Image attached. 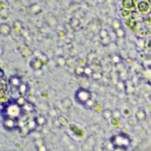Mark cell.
Listing matches in <instances>:
<instances>
[{
    "instance_id": "6da1fadb",
    "label": "cell",
    "mask_w": 151,
    "mask_h": 151,
    "mask_svg": "<svg viewBox=\"0 0 151 151\" xmlns=\"http://www.w3.org/2000/svg\"><path fill=\"white\" fill-rule=\"evenodd\" d=\"M74 98L79 104L85 106L87 102L92 99V92L85 88H79L75 92Z\"/></svg>"
},
{
    "instance_id": "7a4b0ae2",
    "label": "cell",
    "mask_w": 151,
    "mask_h": 151,
    "mask_svg": "<svg viewBox=\"0 0 151 151\" xmlns=\"http://www.w3.org/2000/svg\"><path fill=\"white\" fill-rule=\"evenodd\" d=\"M111 140L116 148H126L129 146V144H130L129 137L126 134H122V133L115 135L114 137H112Z\"/></svg>"
},
{
    "instance_id": "3957f363",
    "label": "cell",
    "mask_w": 151,
    "mask_h": 151,
    "mask_svg": "<svg viewBox=\"0 0 151 151\" xmlns=\"http://www.w3.org/2000/svg\"><path fill=\"white\" fill-rule=\"evenodd\" d=\"M137 8H138V10L141 15H148V12L150 11V5L148 4V1H145V0L139 1Z\"/></svg>"
},
{
    "instance_id": "277c9868",
    "label": "cell",
    "mask_w": 151,
    "mask_h": 151,
    "mask_svg": "<svg viewBox=\"0 0 151 151\" xmlns=\"http://www.w3.org/2000/svg\"><path fill=\"white\" fill-rule=\"evenodd\" d=\"M44 61L37 58V57H35L33 59L31 60L30 61V67L32 68L33 70H35V71H38L40 69H42V67L44 66Z\"/></svg>"
},
{
    "instance_id": "5b68a950",
    "label": "cell",
    "mask_w": 151,
    "mask_h": 151,
    "mask_svg": "<svg viewBox=\"0 0 151 151\" xmlns=\"http://www.w3.org/2000/svg\"><path fill=\"white\" fill-rule=\"evenodd\" d=\"M4 126L6 128H15L18 126V122L12 117H8L4 120Z\"/></svg>"
},
{
    "instance_id": "8992f818",
    "label": "cell",
    "mask_w": 151,
    "mask_h": 151,
    "mask_svg": "<svg viewBox=\"0 0 151 151\" xmlns=\"http://www.w3.org/2000/svg\"><path fill=\"white\" fill-rule=\"evenodd\" d=\"M9 83L12 87L16 88L18 90V88L20 87V85H21L23 82H22L21 78H20L18 75H13V76L10 77V79H9Z\"/></svg>"
},
{
    "instance_id": "52a82bcc",
    "label": "cell",
    "mask_w": 151,
    "mask_h": 151,
    "mask_svg": "<svg viewBox=\"0 0 151 151\" xmlns=\"http://www.w3.org/2000/svg\"><path fill=\"white\" fill-rule=\"evenodd\" d=\"M8 114L10 116H12V118H14V117H17L19 116L20 114H21V108H20L19 106H10L8 108Z\"/></svg>"
},
{
    "instance_id": "ba28073f",
    "label": "cell",
    "mask_w": 151,
    "mask_h": 151,
    "mask_svg": "<svg viewBox=\"0 0 151 151\" xmlns=\"http://www.w3.org/2000/svg\"><path fill=\"white\" fill-rule=\"evenodd\" d=\"M135 117H136L137 120L144 121V120H146V119H147V112L144 111L143 109H139L138 111H137L136 114H135Z\"/></svg>"
},
{
    "instance_id": "9c48e42d",
    "label": "cell",
    "mask_w": 151,
    "mask_h": 151,
    "mask_svg": "<svg viewBox=\"0 0 151 151\" xmlns=\"http://www.w3.org/2000/svg\"><path fill=\"white\" fill-rule=\"evenodd\" d=\"M12 30L11 25L8 24H1V27H0V31H1L2 36H9Z\"/></svg>"
},
{
    "instance_id": "30bf717a",
    "label": "cell",
    "mask_w": 151,
    "mask_h": 151,
    "mask_svg": "<svg viewBox=\"0 0 151 151\" xmlns=\"http://www.w3.org/2000/svg\"><path fill=\"white\" fill-rule=\"evenodd\" d=\"M123 8L126 9H134L136 6V1H133V0H123L121 2Z\"/></svg>"
},
{
    "instance_id": "8fae6325",
    "label": "cell",
    "mask_w": 151,
    "mask_h": 151,
    "mask_svg": "<svg viewBox=\"0 0 151 151\" xmlns=\"http://www.w3.org/2000/svg\"><path fill=\"white\" fill-rule=\"evenodd\" d=\"M16 105L19 106L20 108H24L27 103H28V101H27V100L25 99V96H21V95H20L19 97L16 99Z\"/></svg>"
},
{
    "instance_id": "7c38bea8",
    "label": "cell",
    "mask_w": 151,
    "mask_h": 151,
    "mask_svg": "<svg viewBox=\"0 0 151 151\" xmlns=\"http://www.w3.org/2000/svg\"><path fill=\"white\" fill-rule=\"evenodd\" d=\"M101 113H102V117H103L106 120H109L113 118V112L111 109H104Z\"/></svg>"
},
{
    "instance_id": "4fadbf2b",
    "label": "cell",
    "mask_w": 151,
    "mask_h": 151,
    "mask_svg": "<svg viewBox=\"0 0 151 151\" xmlns=\"http://www.w3.org/2000/svg\"><path fill=\"white\" fill-rule=\"evenodd\" d=\"M111 27H112L113 31H116V30L121 28V27H122L121 21H120L119 18H114L112 20V22H111Z\"/></svg>"
},
{
    "instance_id": "5bb4252c",
    "label": "cell",
    "mask_w": 151,
    "mask_h": 151,
    "mask_svg": "<svg viewBox=\"0 0 151 151\" xmlns=\"http://www.w3.org/2000/svg\"><path fill=\"white\" fill-rule=\"evenodd\" d=\"M35 121L36 122L37 126H43L46 123V119L44 115H38L35 118Z\"/></svg>"
},
{
    "instance_id": "9a60e30c",
    "label": "cell",
    "mask_w": 151,
    "mask_h": 151,
    "mask_svg": "<svg viewBox=\"0 0 151 151\" xmlns=\"http://www.w3.org/2000/svg\"><path fill=\"white\" fill-rule=\"evenodd\" d=\"M28 90H29V88H28V85H27L26 83H22L21 85H20V87L18 88V92H19V93L21 96L25 95L27 92H28Z\"/></svg>"
},
{
    "instance_id": "2e32d148",
    "label": "cell",
    "mask_w": 151,
    "mask_h": 151,
    "mask_svg": "<svg viewBox=\"0 0 151 151\" xmlns=\"http://www.w3.org/2000/svg\"><path fill=\"white\" fill-rule=\"evenodd\" d=\"M114 33L116 35V36L121 39V38H124L125 36H126V32H125V29L123 28V27H121V28L118 29V30H116L114 31Z\"/></svg>"
},
{
    "instance_id": "e0dca14e",
    "label": "cell",
    "mask_w": 151,
    "mask_h": 151,
    "mask_svg": "<svg viewBox=\"0 0 151 151\" xmlns=\"http://www.w3.org/2000/svg\"><path fill=\"white\" fill-rule=\"evenodd\" d=\"M61 104L66 109H69V108H72V101L71 100L70 98H64L61 100Z\"/></svg>"
},
{
    "instance_id": "ac0fdd59",
    "label": "cell",
    "mask_w": 151,
    "mask_h": 151,
    "mask_svg": "<svg viewBox=\"0 0 151 151\" xmlns=\"http://www.w3.org/2000/svg\"><path fill=\"white\" fill-rule=\"evenodd\" d=\"M137 22L138 21H135L133 18H127L125 20V25H127V27H129V28H134L137 25Z\"/></svg>"
},
{
    "instance_id": "d6986e66",
    "label": "cell",
    "mask_w": 151,
    "mask_h": 151,
    "mask_svg": "<svg viewBox=\"0 0 151 151\" xmlns=\"http://www.w3.org/2000/svg\"><path fill=\"white\" fill-rule=\"evenodd\" d=\"M93 72H94V71L90 65H85L84 66V76L92 77V75Z\"/></svg>"
},
{
    "instance_id": "ffe728a7",
    "label": "cell",
    "mask_w": 151,
    "mask_h": 151,
    "mask_svg": "<svg viewBox=\"0 0 151 151\" xmlns=\"http://www.w3.org/2000/svg\"><path fill=\"white\" fill-rule=\"evenodd\" d=\"M57 121L60 123V124L61 125V126H67L68 125V123H69V122H68V120L65 118V117L64 116H58L57 117Z\"/></svg>"
},
{
    "instance_id": "44dd1931",
    "label": "cell",
    "mask_w": 151,
    "mask_h": 151,
    "mask_svg": "<svg viewBox=\"0 0 151 151\" xmlns=\"http://www.w3.org/2000/svg\"><path fill=\"white\" fill-rule=\"evenodd\" d=\"M70 25L73 28H76V27H79L80 25H81V21L79 18H76V17H73L71 19V22H70Z\"/></svg>"
},
{
    "instance_id": "7402d4cb",
    "label": "cell",
    "mask_w": 151,
    "mask_h": 151,
    "mask_svg": "<svg viewBox=\"0 0 151 151\" xmlns=\"http://www.w3.org/2000/svg\"><path fill=\"white\" fill-rule=\"evenodd\" d=\"M75 74L77 76H84V66H77L75 68Z\"/></svg>"
},
{
    "instance_id": "603a6c76",
    "label": "cell",
    "mask_w": 151,
    "mask_h": 151,
    "mask_svg": "<svg viewBox=\"0 0 151 151\" xmlns=\"http://www.w3.org/2000/svg\"><path fill=\"white\" fill-rule=\"evenodd\" d=\"M131 11L128 10V9H126V8H122L120 10V15L122 17H124V18H127V17H129V16H131Z\"/></svg>"
},
{
    "instance_id": "cb8c5ba5",
    "label": "cell",
    "mask_w": 151,
    "mask_h": 151,
    "mask_svg": "<svg viewBox=\"0 0 151 151\" xmlns=\"http://www.w3.org/2000/svg\"><path fill=\"white\" fill-rule=\"evenodd\" d=\"M99 36H100V38L101 40H102V39H104V38H106V37H108V36H109L108 30L105 29V28H101V29L100 30V32H99Z\"/></svg>"
},
{
    "instance_id": "d4e9b609",
    "label": "cell",
    "mask_w": 151,
    "mask_h": 151,
    "mask_svg": "<svg viewBox=\"0 0 151 151\" xmlns=\"http://www.w3.org/2000/svg\"><path fill=\"white\" fill-rule=\"evenodd\" d=\"M102 76H103V74H102L101 72H99V71H94V72L92 73V78L95 81L97 80H100L102 78Z\"/></svg>"
},
{
    "instance_id": "484cf974",
    "label": "cell",
    "mask_w": 151,
    "mask_h": 151,
    "mask_svg": "<svg viewBox=\"0 0 151 151\" xmlns=\"http://www.w3.org/2000/svg\"><path fill=\"white\" fill-rule=\"evenodd\" d=\"M36 127H37V124H36V122L35 121V120L29 121V122L26 124V128H28V129L30 130V131H32L33 129H35Z\"/></svg>"
},
{
    "instance_id": "4316f807",
    "label": "cell",
    "mask_w": 151,
    "mask_h": 151,
    "mask_svg": "<svg viewBox=\"0 0 151 151\" xmlns=\"http://www.w3.org/2000/svg\"><path fill=\"white\" fill-rule=\"evenodd\" d=\"M109 124H111V126H113V127H117V126H119L120 125V119H118V118H113L112 119H111L109 120Z\"/></svg>"
},
{
    "instance_id": "83f0119b",
    "label": "cell",
    "mask_w": 151,
    "mask_h": 151,
    "mask_svg": "<svg viewBox=\"0 0 151 151\" xmlns=\"http://www.w3.org/2000/svg\"><path fill=\"white\" fill-rule=\"evenodd\" d=\"M122 114H123V116L125 117V118H128V119H129L130 117L132 116V112H131V111H130L128 108H125L124 109H123Z\"/></svg>"
},
{
    "instance_id": "f1b7e54d",
    "label": "cell",
    "mask_w": 151,
    "mask_h": 151,
    "mask_svg": "<svg viewBox=\"0 0 151 151\" xmlns=\"http://www.w3.org/2000/svg\"><path fill=\"white\" fill-rule=\"evenodd\" d=\"M56 63L60 66H64L65 64H66V59L64 56H58L57 59H56Z\"/></svg>"
},
{
    "instance_id": "f546056e",
    "label": "cell",
    "mask_w": 151,
    "mask_h": 151,
    "mask_svg": "<svg viewBox=\"0 0 151 151\" xmlns=\"http://www.w3.org/2000/svg\"><path fill=\"white\" fill-rule=\"evenodd\" d=\"M96 103H97V102H96V100H95L94 99L92 98V99L85 104V106H86L88 109H93V107H94V105H95Z\"/></svg>"
},
{
    "instance_id": "4dcf8cb0",
    "label": "cell",
    "mask_w": 151,
    "mask_h": 151,
    "mask_svg": "<svg viewBox=\"0 0 151 151\" xmlns=\"http://www.w3.org/2000/svg\"><path fill=\"white\" fill-rule=\"evenodd\" d=\"M111 43V36H108V37L101 40V44L103 46H108Z\"/></svg>"
},
{
    "instance_id": "1f68e13d",
    "label": "cell",
    "mask_w": 151,
    "mask_h": 151,
    "mask_svg": "<svg viewBox=\"0 0 151 151\" xmlns=\"http://www.w3.org/2000/svg\"><path fill=\"white\" fill-rule=\"evenodd\" d=\"M70 128H71V129L72 130V131L75 133V134H77V135H81V133H82V130L81 129H80L79 128H77L75 125H70Z\"/></svg>"
},
{
    "instance_id": "d6a6232c",
    "label": "cell",
    "mask_w": 151,
    "mask_h": 151,
    "mask_svg": "<svg viewBox=\"0 0 151 151\" xmlns=\"http://www.w3.org/2000/svg\"><path fill=\"white\" fill-rule=\"evenodd\" d=\"M138 33H139V35H140L142 36H146L148 35V31L146 27H141V28L138 31Z\"/></svg>"
},
{
    "instance_id": "836d02e7",
    "label": "cell",
    "mask_w": 151,
    "mask_h": 151,
    "mask_svg": "<svg viewBox=\"0 0 151 151\" xmlns=\"http://www.w3.org/2000/svg\"><path fill=\"white\" fill-rule=\"evenodd\" d=\"M112 112H113V117H114V118H118V119L120 118V116H121V114H122V112L120 111V109H113Z\"/></svg>"
},
{
    "instance_id": "e575fe53",
    "label": "cell",
    "mask_w": 151,
    "mask_h": 151,
    "mask_svg": "<svg viewBox=\"0 0 151 151\" xmlns=\"http://www.w3.org/2000/svg\"><path fill=\"white\" fill-rule=\"evenodd\" d=\"M24 109H25V111H33V104L31 103V102H29L28 101V103H27L24 108H23Z\"/></svg>"
},
{
    "instance_id": "d590c367",
    "label": "cell",
    "mask_w": 151,
    "mask_h": 151,
    "mask_svg": "<svg viewBox=\"0 0 151 151\" xmlns=\"http://www.w3.org/2000/svg\"><path fill=\"white\" fill-rule=\"evenodd\" d=\"M93 111H95L96 112H102V111H103V109H102L101 108H100V104H98V103H96L95 105H94V107H93Z\"/></svg>"
},
{
    "instance_id": "8d00e7d4",
    "label": "cell",
    "mask_w": 151,
    "mask_h": 151,
    "mask_svg": "<svg viewBox=\"0 0 151 151\" xmlns=\"http://www.w3.org/2000/svg\"><path fill=\"white\" fill-rule=\"evenodd\" d=\"M112 61H114V64H120V61H121V58L120 55H114L112 57Z\"/></svg>"
},
{
    "instance_id": "74e56055",
    "label": "cell",
    "mask_w": 151,
    "mask_h": 151,
    "mask_svg": "<svg viewBox=\"0 0 151 151\" xmlns=\"http://www.w3.org/2000/svg\"><path fill=\"white\" fill-rule=\"evenodd\" d=\"M131 16H132V17H133V19L135 20V21H137V19H138L139 17V13H138L137 11H132V13H131Z\"/></svg>"
},
{
    "instance_id": "f35d334b",
    "label": "cell",
    "mask_w": 151,
    "mask_h": 151,
    "mask_svg": "<svg viewBox=\"0 0 151 151\" xmlns=\"http://www.w3.org/2000/svg\"><path fill=\"white\" fill-rule=\"evenodd\" d=\"M56 114H57V112H56V111L54 109H52L51 111H49V116L53 117H53H56L57 116Z\"/></svg>"
},
{
    "instance_id": "ab89813d",
    "label": "cell",
    "mask_w": 151,
    "mask_h": 151,
    "mask_svg": "<svg viewBox=\"0 0 151 151\" xmlns=\"http://www.w3.org/2000/svg\"><path fill=\"white\" fill-rule=\"evenodd\" d=\"M58 33H59L58 36H59L60 37H64V36H65V35H66V33H65L64 31H63V32L61 31V32H59Z\"/></svg>"
},
{
    "instance_id": "60d3db41",
    "label": "cell",
    "mask_w": 151,
    "mask_h": 151,
    "mask_svg": "<svg viewBox=\"0 0 151 151\" xmlns=\"http://www.w3.org/2000/svg\"><path fill=\"white\" fill-rule=\"evenodd\" d=\"M148 4H149V5L151 6V0H148Z\"/></svg>"
}]
</instances>
